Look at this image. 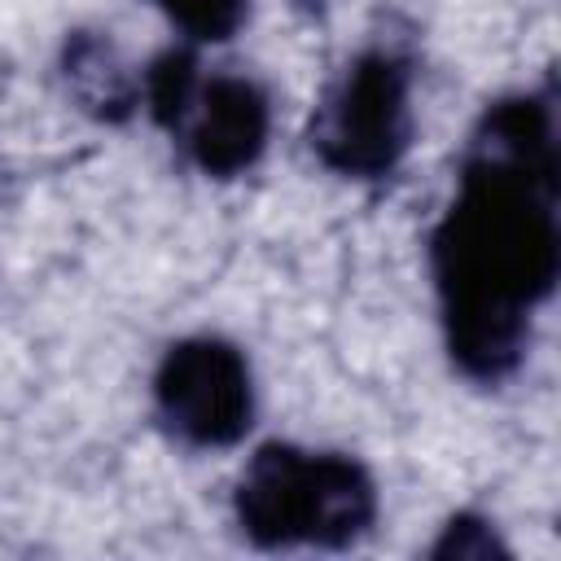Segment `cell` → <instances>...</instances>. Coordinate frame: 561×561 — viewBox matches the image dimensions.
Returning <instances> with one entry per match:
<instances>
[{
    "label": "cell",
    "mask_w": 561,
    "mask_h": 561,
    "mask_svg": "<svg viewBox=\"0 0 561 561\" xmlns=\"http://www.w3.org/2000/svg\"><path fill=\"white\" fill-rule=\"evenodd\" d=\"M408 61L390 48L359 53L311 118L316 158L346 180L390 175L412 145Z\"/></svg>",
    "instance_id": "obj_3"
},
{
    "label": "cell",
    "mask_w": 561,
    "mask_h": 561,
    "mask_svg": "<svg viewBox=\"0 0 561 561\" xmlns=\"http://www.w3.org/2000/svg\"><path fill=\"white\" fill-rule=\"evenodd\" d=\"M153 399L167 430L188 447H232L254 416L250 364L232 342L184 337L162 355Z\"/></svg>",
    "instance_id": "obj_4"
},
{
    "label": "cell",
    "mask_w": 561,
    "mask_h": 561,
    "mask_svg": "<svg viewBox=\"0 0 561 561\" xmlns=\"http://www.w3.org/2000/svg\"><path fill=\"white\" fill-rule=\"evenodd\" d=\"M162 13L193 39H206V44H219L228 39L241 22H245V4L250 0H158Z\"/></svg>",
    "instance_id": "obj_8"
},
{
    "label": "cell",
    "mask_w": 561,
    "mask_h": 561,
    "mask_svg": "<svg viewBox=\"0 0 561 561\" xmlns=\"http://www.w3.org/2000/svg\"><path fill=\"white\" fill-rule=\"evenodd\" d=\"M145 101L162 127H180L188 105L197 101V57L188 48H167L145 70Z\"/></svg>",
    "instance_id": "obj_7"
},
{
    "label": "cell",
    "mask_w": 561,
    "mask_h": 561,
    "mask_svg": "<svg viewBox=\"0 0 561 561\" xmlns=\"http://www.w3.org/2000/svg\"><path fill=\"white\" fill-rule=\"evenodd\" d=\"M377 517L368 469L342 451H298L267 443L237 482V526L259 548H346Z\"/></svg>",
    "instance_id": "obj_2"
},
{
    "label": "cell",
    "mask_w": 561,
    "mask_h": 561,
    "mask_svg": "<svg viewBox=\"0 0 561 561\" xmlns=\"http://www.w3.org/2000/svg\"><path fill=\"white\" fill-rule=\"evenodd\" d=\"M66 83L75 92V101L96 114V118H127L136 105V79L127 75V66L118 61L114 44L96 31H75L66 39Z\"/></svg>",
    "instance_id": "obj_6"
},
{
    "label": "cell",
    "mask_w": 561,
    "mask_h": 561,
    "mask_svg": "<svg viewBox=\"0 0 561 561\" xmlns=\"http://www.w3.org/2000/svg\"><path fill=\"white\" fill-rule=\"evenodd\" d=\"M197 101L202 110L188 131L193 162L215 180H232L254 167L272 127L267 92L245 75H219L197 92Z\"/></svg>",
    "instance_id": "obj_5"
},
{
    "label": "cell",
    "mask_w": 561,
    "mask_h": 561,
    "mask_svg": "<svg viewBox=\"0 0 561 561\" xmlns=\"http://www.w3.org/2000/svg\"><path fill=\"white\" fill-rule=\"evenodd\" d=\"M430 254L451 364L473 381H504L561 267L548 96H504L482 114Z\"/></svg>",
    "instance_id": "obj_1"
},
{
    "label": "cell",
    "mask_w": 561,
    "mask_h": 561,
    "mask_svg": "<svg viewBox=\"0 0 561 561\" xmlns=\"http://www.w3.org/2000/svg\"><path fill=\"white\" fill-rule=\"evenodd\" d=\"M434 561H491V557H508V548L500 543V535L491 530V522L473 517V513H456L443 535L430 548Z\"/></svg>",
    "instance_id": "obj_9"
}]
</instances>
